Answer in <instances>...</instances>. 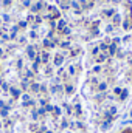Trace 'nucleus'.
Listing matches in <instances>:
<instances>
[{
    "label": "nucleus",
    "instance_id": "obj_1",
    "mask_svg": "<svg viewBox=\"0 0 132 133\" xmlns=\"http://www.w3.org/2000/svg\"><path fill=\"white\" fill-rule=\"evenodd\" d=\"M132 102V0H0V133H107Z\"/></svg>",
    "mask_w": 132,
    "mask_h": 133
},
{
    "label": "nucleus",
    "instance_id": "obj_2",
    "mask_svg": "<svg viewBox=\"0 0 132 133\" xmlns=\"http://www.w3.org/2000/svg\"><path fill=\"white\" fill-rule=\"evenodd\" d=\"M131 125H124V127H121L118 132H115V133H132V122H129Z\"/></svg>",
    "mask_w": 132,
    "mask_h": 133
}]
</instances>
